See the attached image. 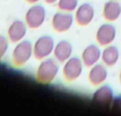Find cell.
Returning <instances> with one entry per match:
<instances>
[{
  "label": "cell",
  "mask_w": 121,
  "mask_h": 116,
  "mask_svg": "<svg viewBox=\"0 0 121 116\" xmlns=\"http://www.w3.org/2000/svg\"><path fill=\"white\" fill-rule=\"evenodd\" d=\"M46 19V10L43 5L35 4L26 13V23L31 29L40 28Z\"/></svg>",
  "instance_id": "5"
},
{
  "label": "cell",
  "mask_w": 121,
  "mask_h": 116,
  "mask_svg": "<svg viewBox=\"0 0 121 116\" xmlns=\"http://www.w3.org/2000/svg\"><path fill=\"white\" fill-rule=\"evenodd\" d=\"M112 108L114 111L116 112H121V96H118L116 98H114V100L112 102Z\"/></svg>",
  "instance_id": "18"
},
{
  "label": "cell",
  "mask_w": 121,
  "mask_h": 116,
  "mask_svg": "<svg viewBox=\"0 0 121 116\" xmlns=\"http://www.w3.org/2000/svg\"><path fill=\"white\" fill-rule=\"evenodd\" d=\"M78 6V0H58L57 7L61 11L72 12Z\"/></svg>",
  "instance_id": "16"
},
{
  "label": "cell",
  "mask_w": 121,
  "mask_h": 116,
  "mask_svg": "<svg viewBox=\"0 0 121 116\" xmlns=\"http://www.w3.org/2000/svg\"><path fill=\"white\" fill-rule=\"evenodd\" d=\"M55 42L53 37L49 35L41 36L40 38L36 41L34 45V56L38 60H43L45 58L49 57L54 51Z\"/></svg>",
  "instance_id": "3"
},
{
  "label": "cell",
  "mask_w": 121,
  "mask_h": 116,
  "mask_svg": "<svg viewBox=\"0 0 121 116\" xmlns=\"http://www.w3.org/2000/svg\"><path fill=\"white\" fill-rule=\"evenodd\" d=\"M116 38V28L111 23H103L96 33V40L101 46H107Z\"/></svg>",
  "instance_id": "9"
},
{
  "label": "cell",
  "mask_w": 121,
  "mask_h": 116,
  "mask_svg": "<svg viewBox=\"0 0 121 116\" xmlns=\"http://www.w3.org/2000/svg\"><path fill=\"white\" fill-rule=\"evenodd\" d=\"M73 19V15L70 12H56L52 18V27L57 33H65L72 27Z\"/></svg>",
  "instance_id": "6"
},
{
  "label": "cell",
  "mask_w": 121,
  "mask_h": 116,
  "mask_svg": "<svg viewBox=\"0 0 121 116\" xmlns=\"http://www.w3.org/2000/svg\"><path fill=\"white\" fill-rule=\"evenodd\" d=\"M83 68L82 60L78 57H70L66 60L63 65V76L67 81H74L82 76Z\"/></svg>",
  "instance_id": "4"
},
{
  "label": "cell",
  "mask_w": 121,
  "mask_h": 116,
  "mask_svg": "<svg viewBox=\"0 0 121 116\" xmlns=\"http://www.w3.org/2000/svg\"><path fill=\"white\" fill-rule=\"evenodd\" d=\"M53 54H54L55 59L59 63H64L66 60H68L71 57L72 54L71 43L67 40H61L55 45Z\"/></svg>",
  "instance_id": "12"
},
{
  "label": "cell",
  "mask_w": 121,
  "mask_h": 116,
  "mask_svg": "<svg viewBox=\"0 0 121 116\" xmlns=\"http://www.w3.org/2000/svg\"><path fill=\"white\" fill-rule=\"evenodd\" d=\"M95 16V8L90 3H82L77 6L75 12V22L80 27H86L93 22Z\"/></svg>",
  "instance_id": "7"
},
{
  "label": "cell",
  "mask_w": 121,
  "mask_h": 116,
  "mask_svg": "<svg viewBox=\"0 0 121 116\" xmlns=\"http://www.w3.org/2000/svg\"><path fill=\"white\" fill-rule=\"evenodd\" d=\"M119 80H120V84H121V70H120V74H119Z\"/></svg>",
  "instance_id": "21"
},
{
  "label": "cell",
  "mask_w": 121,
  "mask_h": 116,
  "mask_svg": "<svg viewBox=\"0 0 121 116\" xmlns=\"http://www.w3.org/2000/svg\"><path fill=\"white\" fill-rule=\"evenodd\" d=\"M26 23L22 20L16 19L9 26L7 30V37L11 43H18L23 40L26 34Z\"/></svg>",
  "instance_id": "10"
},
{
  "label": "cell",
  "mask_w": 121,
  "mask_h": 116,
  "mask_svg": "<svg viewBox=\"0 0 121 116\" xmlns=\"http://www.w3.org/2000/svg\"><path fill=\"white\" fill-rule=\"evenodd\" d=\"M107 77H108V70L105 65L97 63L91 67L89 72V80L93 86H99L105 83Z\"/></svg>",
  "instance_id": "13"
},
{
  "label": "cell",
  "mask_w": 121,
  "mask_h": 116,
  "mask_svg": "<svg viewBox=\"0 0 121 116\" xmlns=\"http://www.w3.org/2000/svg\"><path fill=\"white\" fill-rule=\"evenodd\" d=\"M59 71L58 61L53 58H45L37 68L36 78L39 83L48 85L55 80Z\"/></svg>",
  "instance_id": "1"
},
{
  "label": "cell",
  "mask_w": 121,
  "mask_h": 116,
  "mask_svg": "<svg viewBox=\"0 0 121 116\" xmlns=\"http://www.w3.org/2000/svg\"><path fill=\"white\" fill-rule=\"evenodd\" d=\"M26 2H29V3H32V4H34V3H37V2H39L40 0H26Z\"/></svg>",
  "instance_id": "20"
},
{
  "label": "cell",
  "mask_w": 121,
  "mask_h": 116,
  "mask_svg": "<svg viewBox=\"0 0 121 116\" xmlns=\"http://www.w3.org/2000/svg\"><path fill=\"white\" fill-rule=\"evenodd\" d=\"M44 1H45L46 3H48V4H53V3L57 2L58 0H44Z\"/></svg>",
  "instance_id": "19"
},
{
  "label": "cell",
  "mask_w": 121,
  "mask_h": 116,
  "mask_svg": "<svg viewBox=\"0 0 121 116\" xmlns=\"http://www.w3.org/2000/svg\"><path fill=\"white\" fill-rule=\"evenodd\" d=\"M121 14V4L117 0H109L104 4L103 16L108 22H115Z\"/></svg>",
  "instance_id": "14"
},
{
  "label": "cell",
  "mask_w": 121,
  "mask_h": 116,
  "mask_svg": "<svg viewBox=\"0 0 121 116\" xmlns=\"http://www.w3.org/2000/svg\"><path fill=\"white\" fill-rule=\"evenodd\" d=\"M34 45L31 41L22 40L16 44L12 51V62L15 66L21 67L31 59L32 55H34Z\"/></svg>",
  "instance_id": "2"
},
{
  "label": "cell",
  "mask_w": 121,
  "mask_h": 116,
  "mask_svg": "<svg viewBox=\"0 0 121 116\" xmlns=\"http://www.w3.org/2000/svg\"><path fill=\"white\" fill-rule=\"evenodd\" d=\"M103 63L106 66L111 67L114 66L118 62L119 59V50L114 45H107L105 49L102 51V56H101Z\"/></svg>",
  "instance_id": "15"
},
{
  "label": "cell",
  "mask_w": 121,
  "mask_h": 116,
  "mask_svg": "<svg viewBox=\"0 0 121 116\" xmlns=\"http://www.w3.org/2000/svg\"><path fill=\"white\" fill-rule=\"evenodd\" d=\"M8 50V40L4 36L0 35V60L2 59Z\"/></svg>",
  "instance_id": "17"
},
{
  "label": "cell",
  "mask_w": 121,
  "mask_h": 116,
  "mask_svg": "<svg viewBox=\"0 0 121 116\" xmlns=\"http://www.w3.org/2000/svg\"><path fill=\"white\" fill-rule=\"evenodd\" d=\"M114 100V94L112 88L108 85L97 89L96 92L93 95V101L99 106L102 107H110L112 105V102Z\"/></svg>",
  "instance_id": "8"
},
{
  "label": "cell",
  "mask_w": 121,
  "mask_h": 116,
  "mask_svg": "<svg viewBox=\"0 0 121 116\" xmlns=\"http://www.w3.org/2000/svg\"><path fill=\"white\" fill-rule=\"evenodd\" d=\"M101 56H102V51L99 47L95 44H91L83 50L82 54V60L85 66L92 67L98 63V61L101 59Z\"/></svg>",
  "instance_id": "11"
}]
</instances>
